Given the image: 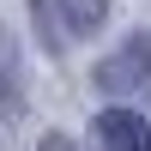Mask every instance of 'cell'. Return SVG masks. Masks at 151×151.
I'll list each match as a JSON object with an SVG mask.
<instances>
[{
	"label": "cell",
	"mask_w": 151,
	"mask_h": 151,
	"mask_svg": "<svg viewBox=\"0 0 151 151\" xmlns=\"http://www.w3.org/2000/svg\"><path fill=\"white\" fill-rule=\"evenodd\" d=\"M97 91H151V36H133L97 67Z\"/></svg>",
	"instance_id": "6da1fadb"
},
{
	"label": "cell",
	"mask_w": 151,
	"mask_h": 151,
	"mask_svg": "<svg viewBox=\"0 0 151 151\" xmlns=\"http://www.w3.org/2000/svg\"><path fill=\"white\" fill-rule=\"evenodd\" d=\"M67 12H73V24H97L103 18V0H67Z\"/></svg>",
	"instance_id": "3957f363"
},
{
	"label": "cell",
	"mask_w": 151,
	"mask_h": 151,
	"mask_svg": "<svg viewBox=\"0 0 151 151\" xmlns=\"http://www.w3.org/2000/svg\"><path fill=\"white\" fill-rule=\"evenodd\" d=\"M36 151H79V145H73V139H67V133H48V139H42V145H36Z\"/></svg>",
	"instance_id": "277c9868"
},
{
	"label": "cell",
	"mask_w": 151,
	"mask_h": 151,
	"mask_svg": "<svg viewBox=\"0 0 151 151\" xmlns=\"http://www.w3.org/2000/svg\"><path fill=\"white\" fill-rule=\"evenodd\" d=\"M97 139L103 151H151V121L133 109H109V115H97Z\"/></svg>",
	"instance_id": "7a4b0ae2"
}]
</instances>
